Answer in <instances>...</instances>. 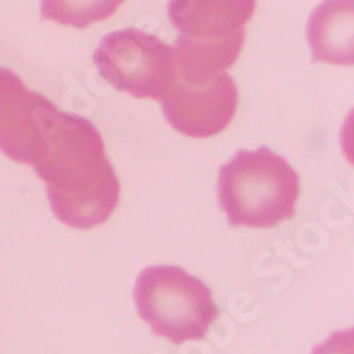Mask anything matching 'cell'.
Returning <instances> with one entry per match:
<instances>
[{
  "instance_id": "obj_3",
  "label": "cell",
  "mask_w": 354,
  "mask_h": 354,
  "mask_svg": "<svg viewBox=\"0 0 354 354\" xmlns=\"http://www.w3.org/2000/svg\"><path fill=\"white\" fill-rule=\"evenodd\" d=\"M135 306L151 333L173 344L203 339L218 318L209 286L175 265H154L139 273Z\"/></svg>"
},
{
  "instance_id": "obj_11",
  "label": "cell",
  "mask_w": 354,
  "mask_h": 354,
  "mask_svg": "<svg viewBox=\"0 0 354 354\" xmlns=\"http://www.w3.org/2000/svg\"><path fill=\"white\" fill-rule=\"evenodd\" d=\"M342 149H344V156L348 158L350 165H354V109L348 113L344 126H342Z\"/></svg>"
},
{
  "instance_id": "obj_10",
  "label": "cell",
  "mask_w": 354,
  "mask_h": 354,
  "mask_svg": "<svg viewBox=\"0 0 354 354\" xmlns=\"http://www.w3.org/2000/svg\"><path fill=\"white\" fill-rule=\"evenodd\" d=\"M312 354H354V328H346V331H337L326 337L312 350Z\"/></svg>"
},
{
  "instance_id": "obj_8",
  "label": "cell",
  "mask_w": 354,
  "mask_h": 354,
  "mask_svg": "<svg viewBox=\"0 0 354 354\" xmlns=\"http://www.w3.org/2000/svg\"><path fill=\"white\" fill-rule=\"evenodd\" d=\"M314 62L354 64V0H324L308 21Z\"/></svg>"
},
{
  "instance_id": "obj_2",
  "label": "cell",
  "mask_w": 354,
  "mask_h": 354,
  "mask_svg": "<svg viewBox=\"0 0 354 354\" xmlns=\"http://www.w3.org/2000/svg\"><path fill=\"white\" fill-rule=\"evenodd\" d=\"M297 171L269 147L241 149L220 167L218 203L231 226L271 229L295 216Z\"/></svg>"
},
{
  "instance_id": "obj_1",
  "label": "cell",
  "mask_w": 354,
  "mask_h": 354,
  "mask_svg": "<svg viewBox=\"0 0 354 354\" xmlns=\"http://www.w3.org/2000/svg\"><path fill=\"white\" fill-rule=\"evenodd\" d=\"M45 182L49 207L71 229L88 231L111 218L120 203V180L96 126L54 107L32 165Z\"/></svg>"
},
{
  "instance_id": "obj_5",
  "label": "cell",
  "mask_w": 354,
  "mask_h": 354,
  "mask_svg": "<svg viewBox=\"0 0 354 354\" xmlns=\"http://www.w3.org/2000/svg\"><path fill=\"white\" fill-rule=\"evenodd\" d=\"M237 103V86L229 73H220L218 77L201 84L175 77L160 98L165 120L180 135L192 139L216 137L229 129Z\"/></svg>"
},
{
  "instance_id": "obj_4",
  "label": "cell",
  "mask_w": 354,
  "mask_h": 354,
  "mask_svg": "<svg viewBox=\"0 0 354 354\" xmlns=\"http://www.w3.org/2000/svg\"><path fill=\"white\" fill-rule=\"evenodd\" d=\"M98 75L135 98H162L175 82L173 47L154 35L126 28L107 35L94 52Z\"/></svg>"
},
{
  "instance_id": "obj_7",
  "label": "cell",
  "mask_w": 354,
  "mask_h": 354,
  "mask_svg": "<svg viewBox=\"0 0 354 354\" xmlns=\"http://www.w3.org/2000/svg\"><path fill=\"white\" fill-rule=\"evenodd\" d=\"M257 0H169V19L182 39L216 43L245 37Z\"/></svg>"
},
{
  "instance_id": "obj_6",
  "label": "cell",
  "mask_w": 354,
  "mask_h": 354,
  "mask_svg": "<svg viewBox=\"0 0 354 354\" xmlns=\"http://www.w3.org/2000/svg\"><path fill=\"white\" fill-rule=\"evenodd\" d=\"M56 105L30 92L11 68L0 66V151L32 167L43 143L47 115Z\"/></svg>"
},
{
  "instance_id": "obj_9",
  "label": "cell",
  "mask_w": 354,
  "mask_h": 354,
  "mask_svg": "<svg viewBox=\"0 0 354 354\" xmlns=\"http://www.w3.org/2000/svg\"><path fill=\"white\" fill-rule=\"evenodd\" d=\"M124 0H41V19L71 28H88L109 19Z\"/></svg>"
}]
</instances>
